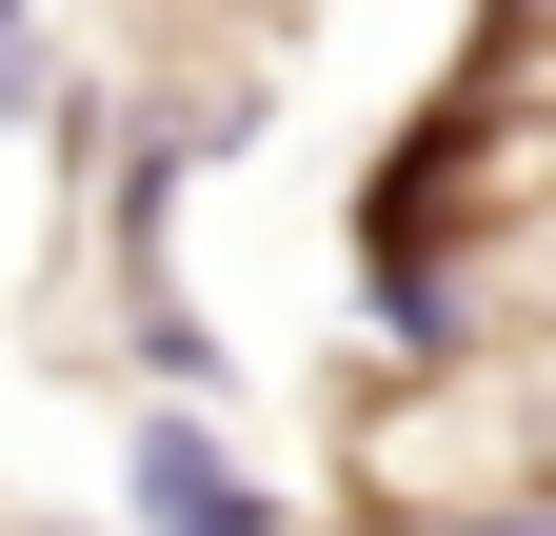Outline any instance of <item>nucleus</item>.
<instances>
[{
	"mask_svg": "<svg viewBox=\"0 0 556 536\" xmlns=\"http://www.w3.org/2000/svg\"><path fill=\"white\" fill-rule=\"evenodd\" d=\"M119 516L139 536H278V477H239V437L199 418V397H160V418L119 437Z\"/></svg>",
	"mask_w": 556,
	"mask_h": 536,
	"instance_id": "1",
	"label": "nucleus"
},
{
	"mask_svg": "<svg viewBox=\"0 0 556 536\" xmlns=\"http://www.w3.org/2000/svg\"><path fill=\"white\" fill-rule=\"evenodd\" d=\"M40 100H60V60H40L21 21H0V119H40Z\"/></svg>",
	"mask_w": 556,
	"mask_h": 536,
	"instance_id": "2",
	"label": "nucleus"
},
{
	"mask_svg": "<svg viewBox=\"0 0 556 536\" xmlns=\"http://www.w3.org/2000/svg\"><path fill=\"white\" fill-rule=\"evenodd\" d=\"M0 536H100V516H0Z\"/></svg>",
	"mask_w": 556,
	"mask_h": 536,
	"instance_id": "3",
	"label": "nucleus"
},
{
	"mask_svg": "<svg viewBox=\"0 0 556 536\" xmlns=\"http://www.w3.org/2000/svg\"><path fill=\"white\" fill-rule=\"evenodd\" d=\"M0 21H21V0H0Z\"/></svg>",
	"mask_w": 556,
	"mask_h": 536,
	"instance_id": "4",
	"label": "nucleus"
}]
</instances>
